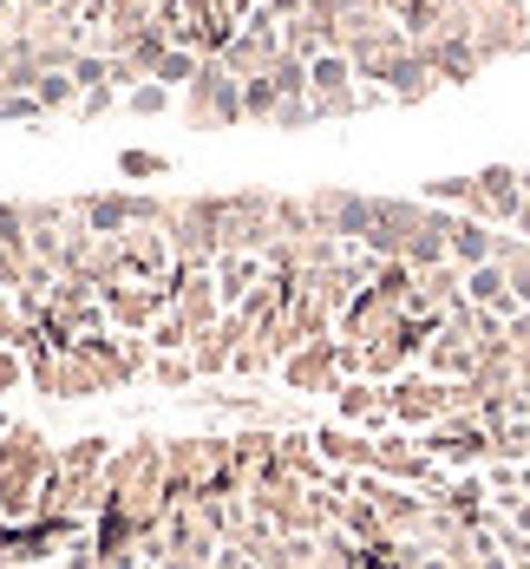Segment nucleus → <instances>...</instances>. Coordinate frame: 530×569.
I'll return each mask as SVG.
<instances>
[{"label": "nucleus", "mask_w": 530, "mask_h": 569, "mask_svg": "<svg viewBox=\"0 0 530 569\" xmlns=\"http://www.w3.org/2000/svg\"><path fill=\"white\" fill-rule=\"evenodd\" d=\"M183 118L197 131H230V124H242V79L223 72V59H203L197 66V79L183 86Z\"/></svg>", "instance_id": "1"}, {"label": "nucleus", "mask_w": 530, "mask_h": 569, "mask_svg": "<svg viewBox=\"0 0 530 569\" xmlns=\"http://www.w3.org/2000/svg\"><path fill=\"white\" fill-rule=\"evenodd\" d=\"M380 412L407 432V426H432V419H446V380H432V373H400L393 387H380Z\"/></svg>", "instance_id": "2"}, {"label": "nucleus", "mask_w": 530, "mask_h": 569, "mask_svg": "<svg viewBox=\"0 0 530 569\" xmlns=\"http://www.w3.org/2000/svg\"><path fill=\"white\" fill-rule=\"evenodd\" d=\"M308 217L321 236H334L341 249H360V236L373 223V197H360V190H314L308 197Z\"/></svg>", "instance_id": "3"}, {"label": "nucleus", "mask_w": 530, "mask_h": 569, "mask_svg": "<svg viewBox=\"0 0 530 569\" xmlns=\"http://www.w3.org/2000/svg\"><path fill=\"white\" fill-rule=\"evenodd\" d=\"M518 210H524L518 164H484V171H471V210L466 217H478V223H491V229H511Z\"/></svg>", "instance_id": "4"}, {"label": "nucleus", "mask_w": 530, "mask_h": 569, "mask_svg": "<svg viewBox=\"0 0 530 569\" xmlns=\"http://www.w3.org/2000/svg\"><path fill=\"white\" fill-rule=\"evenodd\" d=\"M282 387L289 393H334L341 387V341H301L294 353H282Z\"/></svg>", "instance_id": "5"}, {"label": "nucleus", "mask_w": 530, "mask_h": 569, "mask_svg": "<svg viewBox=\"0 0 530 569\" xmlns=\"http://www.w3.org/2000/svg\"><path fill=\"white\" fill-rule=\"evenodd\" d=\"M314 458L328 471H373V439L353 432V426H321L314 432Z\"/></svg>", "instance_id": "6"}, {"label": "nucleus", "mask_w": 530, "mask_h": 569, "mask_svg": "<svg viewBox=\"0 0 530 569\" xmlns=\"http://www.w3.org/2000/svg\"><path fill=\"white\" fill-rule=\"evenodd\" d=\"M380 92H387V99H400V106H419V99H432V92H439V72L426 66V53H419V47H407V53L387 66Z\"/></svg>", "instance_id": "7"}, {"label": "nucleus", "mask_w": 530, "mask_h": 569, "mask_svg": "<svg viewBox=\"0 0 530 569\" xmlns=\"http://www.w3.org/2000/svg\"><path fill=\"white\" fill-rule=\"evenodd\" d=\"M491 249H498V229L491 223H478V217H452L446 223V262L478 269V262H491Z\"/></svg>", "instance_id": "8"}, {"label": "nucleus", "mask_w": 530, "mask_h": 569, "mask_svg": "<svg viewBox=\"0 0 530 569\" xmlns=\"http://www.w3.org/2000/svg\"><path fill=\"white\" fill-rule=\"evenodd\" d=\"M210 276H217V301H223V315H230L236 301H242L249 288L262 282L269 269H262V256H242V249H223V256L210 262Z\"/></svg>", "instance_id": "9"}, {"label": "nucleus", "mask_w": 530, "mask_h": 569, "mask_svg": "<svg viewBox=\"0 0 530 569\" xmlns=\"http://www.w3.org/2000/svg\"><path fill=\"white\" fill-rule=\"evenodd\" d=\"M466 301L471 308H491V315H518V295H511V276H504V262H478L466 269Z\"/></svg>", "instance_id": "10"}, {"label": "nucleus", "mask_w": 530, "mask_h": 569, "mask_svg": "<svg viewBox=\"0 0 530 569\" xmlns=\"http://www.w3.org/2000/svg\"><path fill=\"white\" fill-rule=\"evenodd\" d=\"M334 412H341V426H367V412H380V387L373 380H341L334 387Z\"/></svg>", "instance_id": "11"}, {"label": "nucleus", "mask_w": 530, "mask_h": 569, "mask_svg": "<svg viewBox=\"0 0 530 569\" xmlns=\"http://www.w3.org/2000/svg\"><path fill=\"white\" fill-rule=\"evenodd\" d=\"M106 458H112V439H79V446H66L53 465L66 471V478H99V471H106Z\"/></svg>", "instance_id": "12"}, {"label": "nucleus", "mask_w": 530, "mask_h": 569, "mask_svg": "<svg viewBox=\"0 0 530 569\" xmlns=\"http://www.w3.org/2000/svg\"><path fill=\"white\" fill-rule=\"evenodd\" d=\"M262 72H269L276 99H308V59H301V53H289V47H282V53L269 59Z\"/></svg>", "instance_id": "13"}, {"label": "nucleus", "mask_w": 530, "mask_h": 569, "mask_svg": "<svg viewBox=\"0 0 530 569\" xmlns=\"http://www.w3.org/2000/svg\"><path fill=\"white\" fill-rule=\"evenodd\" d=\"M33 99H40V112L59 118L79 106V86H72V72H40V86H33Z\"/></svg>", "instance_id": "14"}, {"label": "nucleus", "mask_w": 530, "mask_h": 569, "mask_svg": "<svg viewBox=\"0 0 530 569\" xmlns=\"http://www.w3.org/2000/svg\"><path fill=\"white\" fill-rule=\"evenodd\" d=\"M419 203H432V210H471V177H432L426 190H419Z\"/></svg>", "instance_id": "15"}, {"label": "nucleus", "mask_w": 530, "mask_h": 569, "mask_svg": "<svg viewBox=\"0 0 530 569\" xmlns=\"http://www.w3.org/2000/svg\"><path fill=\"white\" fill-rule=\"evenodd\" d=\"M197 66H203V53H190V47H171V53L158 59V72H151V79H158V86H171V92H183V86L197 79Z\"/></svg>", "instance_id": "16"}, {"label": "nucleus", "mask_w": 530, "mask_h": 569, "mask_svg": "<svg viewBox=\"0 0 530 569\" xmlns=\"http://www.w3.org/2000/svg\"><path fill=\"white\" fill-rule=\"evenodd\" d=\"M118 177L124 183H151V177H171V158H158V151H118Z\"/></svg>", "instance_id": "17"}, {"label": "nucleus", "mask_w": 530, "mask_h": 569, "mask_svg": "<svg viewBox=\"0 0 530 569\" xmlns=\"http://www.w3.org/2000/svg\"><path fill=\"white\" fill-rule=\"evenodd\" d=\"M124 112H131V118H158V112H171V86H158V79H138V86L124 92Z\"/></svg>", "instance_id": "18"}, {"label": "nucleus", "mask_w": 530, "mask_h": 569, "mask_svg": "<svg viewBox=\"0 0 530 569\" xmlns=\"http://www.w3.org/2000/svg\"><path fill=\"white\" fill-rule=\"evenodd\" d=\"M276 112V86H269V72H256V79H242V118H256V124H269Z\"/></svg>", "instance_id": "19"}, {"label": "nucleus", "mask_w": 530, "mask_h": 569, "mask_svg": "<svg viewBox=\"0 0 530 569\" xmlns=\"http://www.w3.org/2000/svg\"><path fill=\"white\" fill-rule=\"evenodd\" d=\"M151 373H158V387H190V380H197L190 353H158V360H151Z\"/></svg>", "instance_id": "20"}, {"label": "nucleus", "mask_w": 530, "mask_h": 569, "mask_svg": "<svg viewBox=\"0 0 530 569\" xmlns=\"http://www.w3.org/2000/svg\"><path fill=\"white\" fill-rule=\"evenodd\" d=\"M269 124H276V131H308V124H314V106H308V99H276Z\"/></svg>", "instance_id": "21"}, {"label": "nucleus", "mask_w": 530, "mask_h": 569, "mask_svg": "<svg viewBox=\"0 0 530 569\" xmlns=\"http://www.w3.org/2000/svg\"><path fill=\"white\" fill-rule=\"evenodd\" d=\"M112 106H118V86H86L79 106H72V118H106Z\"/></svg>", "instance_id": "22"}, {"label": "nucleus", "mask_w": 530, "mask_h": 569, "mask_svg": "<svg viewBox=\"0 0 530 569\" xmlns=\"http://www.w3.org/2000/svg\"><path fill=\"white\" fill-rule=\"evenodd\" d=\"M518 190H524V203H530V164H518Z\"/></svg>", "instance_id": "23"}, {"label": "nucleus", "mask_w": 530, "mask_h": 569, "mask_svg": "<svg viewBox=\"0 0 530 569\" xmlns=\"http://www.w3.org/2000/svg\"><path fill=\"white\" fill-rule=\"evenodd\" d=\"M360 7H380V13H387V0H360Z\"/></svg>", "instance_id": "24"}, {"label": "nucleus", "mask_w": 530, "mask_h": 569, "mask_svg": "<svg viewBox=\"0 0 530 569\" xmlns=\"http://www.w3.org/2000/svg\"><path fill=\"white\" fill-rule=\"evenodd\" d=\"M524 47H530V13H524Z\"/></svg>", "instance_id": "25"}]
</instances>
